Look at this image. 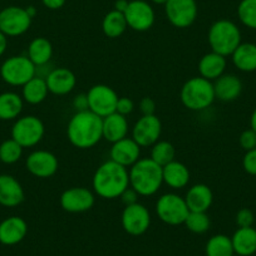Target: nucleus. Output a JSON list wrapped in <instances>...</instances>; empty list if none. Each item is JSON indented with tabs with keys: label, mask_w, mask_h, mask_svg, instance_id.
<instances>
[{
	"label": "nucleus",
	"mask_w": 256,
	"mask_h": 256,
	"mask_svg": "<svg viewBox=\"0 0 256 256\" xmlns=\"http://www.w3.org/2000/svg\"><path fill=\"white\" fill-rule=\"evenodd\" d=\"M67 137L77 148H92L103 138V118L90 110L76 112L68 122Z\"/></svg>",
	"instance_id": "1"
},
{
	"label": "nucleus",
	"mask_w": 256,
	"mask_h": 256,
	"mask_svg": "<svg viewBox=\"0 0 256 256\" xmlns=\"http://www.w3.org/2000/svg\"><path fill=\"white\" fill-rule=\"evenodd\" d=\"M92 187L96 195L104 200L120 198L123 191L130 187L128 168L112 160L103 162L93 174Z\"/></svg>",
	"instance_id": "2"
},
{
	"label": "nucleus",
	"mask_w": 256,
	"mask_h": 256,
	"mask_svg": "<svg viewBox=\"0 0 256 256\" xmlns=\"http://www.w3.org/2000/svg\"><path fill=\"white\" fill-rule=\"evenodd\" d=\"M128 176L130 186L144 198L154 196L164 184L162 167L148 157L140 158L134 166L130 167Z\"/></svg>",
	"instance_id": "3"
},
{
	"label": "nucleus",
	"mask_w": 256,
	"mask_h": 256,
	"mask_svg": "<svg viewBox=\"0 0 256 256\" xmlns=\"http://www.w3.org/2000/svg\"><path fill=\"white\" fill-rule=\"evenodd\" d=\"M180 98L187 110L194 112L206 110L216 100L214 83L202 77L190 78L182 86Z\"/></svg>",
	"instance_id": "4"
},
{
	"label": "nucleus",
	"mask_w": 256,
	"mask_h": 256,
	"mask_svg": "<svg viewBox=\"0 0 256 256\" xmlns=\"http://www.w3.org/2000/svg\"><path fill=\"white\" fill-rule=\"evenodd\" d=\"M208 40L211 50L228 56L241 44V32L234 22L220 19L208 29Z\"/></svg>",
	"instance_id": "5"
},
{
	"label": "nucleus",
	"mask_w": 256,
	"mask_h": 256,
	"mask_svg": "<svg viewBox=\"0 0 256 256\" xmlns=\"http://www.w3.org/2000/svg\"><path fill=\"white\" fill-rule=\"evenodd\" d=\"M36 76V64L28 56H13L3 62L0 67V77L6 84L23 87Z\"/></svg>",
	"instance_id": "6"
},
{
	"label": "nucleus",
	"mask_w": 256,
	"mask_h": 256,
	"mask_svg": "<svg viewBox=\"0 0 256 256\" xmlns=\"http://www.w3.org/2000/svg\"><path fill=\"white\" fill-rule=\"evenodd\" d=\"M156 214L160 220L166 225L178 226L184 225L190 210L184 198H181L174 192H168L160 196L157 200Z\"/></svg>",
	"instance_id": "7"
},
{
	"label": "nucleus",
	"mask_w": 256,
	"mask_h": 256,
	"mask_svg": "<svg viewBox=\"0 0 256 256\" xmlns=\"http://www.w3.org/2000/svg\"><path fill=\"white\" fill-rule=\"evenodd\" d=\"M44 123L36 116H24L16 118L12 128V138L18 142L23 148L36 146L43 140Z\"/></svg>",
	"instance_id": "8"
},
{
	"label": "nucleus",
	"mask_w": 256,
	"mask_h": 256,
	"mask_svg": "<svg viewBox=\"0 0 256 256\" xmlns=\"http://www.w3.org/2000/svg\"><path fill=\"white\" fill-rule=\"evenodd\" d=\"M30 16L26 8L6 6L0 10V32L8 36H19L29 30L32 26Z\"/></svg>",
	"instance_id": "9"
},
{
	"label": "nucleus",
	"mask_w": 256,
	"mask_h": 256,
	"mask_svg": "<svg viewBox=\"0 0 256 256\" xmlns=\"http://www.w3.org/2000/svg\"><path fill=\"white\" fill-rule=\"evenodd\" d=\"M164 12L170 23L178 29L191 26L198 18L196 0H167Z\"/></svg>",
	"instance_id": "10"
},
{
	"label": "nucleus",
	"mask_w": 256,
	"mask_h": 256,
	"mask_svg": "<svg viewBox=\"0 0 256 256\" xmlns=\"http://www.w3.org/2000/svg\"><path fill=\"white\" fill-rule=\"evenodd\" d=\"M120 224L128 235L141 236L151 226V214L146 206L140 202L128 205L120 216Z\"/></svg>",
	"instance_id": "11"
},
{
	"label": "nucleus",
	"mask_w": 256,
	"mask_h": 256,
	"mask_svg": "<svg viewBox=\"0 0 256 256\" xmlns=\"http://www.w3.org/2000/svg\"><path fill=\"white\" fill-rule=\"evenodd\" d=\"M88 106L90 110L100 117L104 118L116 112L118 94L113 88L106 84H96L88 90Z\"/></svg>",
	"instance_id": "12"
},
{
	"label": "nucleus",
	"mask_w": 256,
	"mask_h": 256,
	"mask_svg": "<svg viewBox=\"0 0 256 256\" xmlns=\"http://www.w3.org/2000/svg\"><path fill=\"white\" fill-rule=\"evenodd\" d=\"M94 192L87 187H70L60 195L59 204L66 212H87L94 206Z\"/></svg>",
	"instance_id": "13"
},
{
	"label": "nucleus",
	"mask_w": 256,
	"mask_h": 256,
	"mask_svg": "<svg viewBox=\"0 0 256 256\" xmlns=\"http://www.w3.org/2000/svg\"><path fill=\"white\" fill-rule=\"evenodd\" d=\"M162 123L156 114L142 116L132 128V138L140 147H152L160 141Z\"/></svg>",
	"instance_id": "14"
},
{
	"label": "nucleus",
	"mask_w": 256,
	"mask_h": 256,
	"mask_svg": "<svg viewBox=\"0 0 256 256\" xmlns=\"http://www.w3.org/2000/svg\"><path fill=\"white\" fill-rule=\"evenodd\" d=\"M124 18L128 28L136 32H147L154 24V8L144 0H132L126 9Z\"/></svg>",
	"instance_id": "15"
},
{
	"label": "nucleus",
	"mask_w": 256,
	"mask_h": 256,
	"mask_svg": "<svg viewBox=\"0 0 256 256\" xmlns=\"http://www.w3.org/2000/svg\"><path fill=\"white\" fill-rule=\"evenodd\" d=\"M26 170L38 178H49L58 171L59 162L56 154L46 150H36L29 154L26 161Z\"/></svg>",
	"instance_id": "16"
},
{
	"label": "nucleus",
	"mask_w": 256,
	"mask_h": 256,
	"mask_svg": "<svg viewBox=\"0 0 256 256\" xmlns=\"http://www.w3.org/2000/svg\"><path fill=\"white\" fill-rule=\"evenodd\" d=\"M110 157L116 164L128 168L141 158V147L136 144L132 137L131 138L126 137L120 141L112 144Z\"/></svg>",
	"instance_id": "17"
},
{
	"label": "nucleus",
	"mask_w": 256,
	"mask_h": 256,
	"mask_svg": "<svg viewBox=\"0 0 256 256\" xmlns=\"http://www.w3.org/2000/svg\"><path fill=\"white\" fill-rule=\"evenodd\" d=\"M46 86H48L49 93L56 96L70 94L77 84L76 74L68 68L58 67L53 68L48 76L46 77Z\"/></svg>",
	"instance_id": "18"
},
{
	"label": "nucleus",
	"mask_w": 256,
	"mask_h": 256,
	"mask_svg": "<svg viewBox=\"0 0 256 256\" xmlns=\"http://www.w3.org/2000/svg\"><path fill=\"white\" fill-rule=\"evenodd\" d=\"M28 234V224L20 216H9L0 222V244L13 246L22 242Z\"/></svg>",
	"instance_id": "19"
},
{
	"label": "nucleus",
	"mask_w": 256,
	"mask_h": 256,
	"mask_svg": "<svg viewBox=\"0 0 256 256\" xmlns=\"http://www.w3.org/2000/svg\"><path fill=\"white\" fill-rule=\"evenodd\" d=\"M26 198L20 182L12 174H0V205L4 208H16Z\"/></svg>",
	"instance_id": "20"
},
{
	"label": "nucleus",
	"mask_w": 256,
	"mask_h": 256,
	"mask_svg": "<svg viewBox=\"0 0 256 256\" xmlns=\"http://www.w3.org/2000/svg\"><path fill=\"white\" fill-rule=\"evenodd\" d=\"M190 211L208 212L214 202V194L210 187L205 184H196L191 186L184 196Z\"/></svg>",
	"instance_id": "21"
},
{
	"label": "nucleus",
	"mask_w": 256,
	"mask_h": 256,
	"mask_svg": "<svg viewBox=\"0 0 256 256\" xmlns=\"http://www.w3.org/2000/svg\"><path fill=\"white\" fill-rule=\"evenodd\" d=\"M214 83L215 97L221 102H232L242 92V82L235 74H222Z\"/></svg>",
	"instance_id": "22"
},
{
	"label": "nucleus",
	"mask_w": 256,
	"mask_h": 256,
	"mask_svg": "<svg viewBox=\"0 0 256 256\" xmlns=\"http://www.w3.org/2000/svg\"><path fill=\"white\" fill-rule=\"evenodd\" d=\"M226 66H228L226 56L211 50L210 53L202 56V58L198 62V73H200V77L210 82H215L218 78L225 74Z\"/></svg>",
	"instance_id": "23"
},
{
	"label": "nucleus",
	"mask_w": 256,
	"mask_h": 256,
	"mask_svg": "<svg viewBox=\"0 0 256 256\" xmlns=\"http://www.w3.org/2000/svg\"><path fill=\"white\" fill-rule=\"evenodd\" d=\"M128 130L130 126L126 116L114 112L103 118V138L110 144L126 138Z\"/></svg>",
	"instance_id": "24"
},
{
	"label": "nucleus",
	"mask_w": 256,
	"mask_h": 256,
	"mask_svg": "<svg viewBox=\"0 0 256 256\" xmlns=\"http://www.w3.org/2000/svg\"><path fill=\"white\" fill-rule=\"evenodd\" d=\"M234 252L238 256H251L256 252V228H238L231 236Z\"/></svg>",
	"instance_id": "25"
},
{
	"label": "nucleus",
	"mask_w": 256,
	"mask_h": 256,
	"mask_svg": "<svg viewBox=\"0 0 256 256\" xmlns=\"http://www.w3.org/2000/svg\"><path fill=\"white\" fill-rule=\"evenodd\" d=\"M164 184L174 190H181L186 187L190 182V171L182 162L172 161L162 167Z\"/></svg>",
	"instance_id": "26"
},
{
	"label": "nucleus",
	"mask_w": 256,
	"mask_h": 256,
	"mask_svg": "<svg viewBox=\"0 0 256 256\" xmlns=\"http://www.w3.org/2000/svg\"><path fill=\"white\" fill-rule=\"evenodd\" d=\"M232 63L241 72H255L256 70V44L241 43L232 54Z\"/></svg>",
	"instance_id": "27"
},
{
	"label": "nucleus",
	"mask_w": 256,
	"mask_h": 256,
	"mask_svg": "<svg viewBox=\"0 0 256 256\" xmlns=\"http://www.w3.org/2000/svg\"><path fill=\"white\" fill-rule=\"evenodd\" d=\"M26 56L36 64V67L46 66L53 56V46L44 36H38L29 43Z\"/></svg>",
	"instance_id": "28"
},
{
	"label": "nucleus",
	"mask_w": 256,
	"mask_h": 256,
	"mask_svg": "<svg viewBox=\"0 0 256 256\" xmlns=\"http://www.w3.org/2000/svg\"><path fill=\"white\" fill-rule=\"evenodd\" d=\"M48 86H46V78H42L36 76L32 78L28 83L23 86L22 90V98L24 102L29 103V104H40L42 102L46 100L48 97Z\"/></svg>",
	"instance_id": "29"
},
{
	"label": "nucleus",
	"mask_w": 256,
	"mask_h": 256,
	"mask_svg": "<svg viewBox=\"0 0 256 256\" xmlns=\"http://www.w3.org/2000/svg\"><path fill=\"white\" fill-rule=\"evenodd\" d=\"M24 100L16 92H4L0 94V120H13L19 118L23 110Z\"/></svg>",
	"instance_id": "30"
},
{
	"label": "nucleus",
	"mask_w": 256,
	"mask_h": 256,
	"mask_svg": "<svg viewBox=\"0 0 256 256\" xmlns=\"http://www.w3.org/2000/svg\"><path fill=\"white\" fill-rule=\"evenodd\" d=\"M127 28L128 26L127 20L124 18V14L120 13V12L113 9L112 12L106 14V16L103 18L102 30L104 36H108V38H120Z\"/></svg>",
	"instance_id": "31"
},
{
	"label": "nucleus",
	"mask_w": 256,
	"mask_h": 256,
	"mask_svg": "<svg viewBox=\"0 0 256 256\" xmlns=\"http://www.w3.org/2000/svg\"><path fill=\"white\" fill-rule=\"evenodd\" d=\"M206 256H232L234 246L231 238L224 234H218V235L211 236L208 240L205 246Z\"/></svg>",
	"instance_id": "32"
},
{
	"label": "nucleus",
	"mask_w": 256,
	"mask_h": 256,
	"mask_svg": "<svg viewBox=\"0 0 256 256\" xmlns=\"http://www.w3.org/2000/svg\"><path fill=\"white\" fill-rule=\"evenodd\" d=\"M174 156H176V150H174V144H170L168 141H158L152 146L150 158L164 167L170 162L174 161Z\"/></svg>",
	"instance_id": "33"
},
{
	"label": "nucleus",
	"mask_w": 256,
	"mask_h": 256,
	"mask_svg": "<svg viewBox=\"0 0 256 256\" xmlns=\"http://www.w3.org/2000/svg\"><path fill=\"white\" fill-rule=\"evenodd\" d=\"M184 225L188 231L194 234H205L208 232L211 226V220L208 218V212H195V211H190L184 220Z\"/></svg>",
	"instance_id": "34"
},
{
	"label": "nucleus",
	"mask_w": 256,
	"mask_h": 256,
	"mask_svg": "<svg viewBox=\"0 0 256 256\" xmlns=\"http://www.w3.org/2000/svg\"><path fill=\"white\" fill-rule=\"evenodd\" d=\"M23 156V147L14 141L13 138H9L6 141L2 142L0 144V161L6 164H16Z\"/></svg>",
	"instance_id": "35"
},
{
	"label": "nucleus",
	"mask_w": 256,
	"mask_h": 256,
	"mask_svg": "<svg viewBox=\"0 0 256 256\" xmlns=\"http://www.w3.org/2000/svg\"><path fill=\"white\" fill-rule=\"evenodd\" d=\"M238 16L244 26L256 30V0H241L238 6Z\"/></svg>",
	"instance_id": "36"
},
{
	"label": "nucleus",
	"mask_w": 256,
	"mask_h": 256,
	"mask_svg": "<svg viewBox=\"0 0 256 256\" xmlns=\"http://www.w3.org/2000/svg\"><path fill=\"white\" fill-rule=\"evenodd\" d=\"M235 220L238 228H251L255 221V216L250 208H241L236 214Z\"/></svg>",
	"instance_id": "37"
},
{
	"label": "nucleus",
	"mask_w": 256,
	"mask_h": 256,
	"mask_svg": "<svg viewBox=\"0 0 256 256\" xmlns=\"http://www.w3.org/2000/svg\"><path fill=\"white\" fill-rule=\"evenodd\" d=\"M238 144L242 147L245 151H250V150L256 148V132L251 128L244 131L240 134V138H238Z\"/></svg>",
	"instance_id": "38"
},
{
	"label": "nucleus",
	"mask_w": 256,
	"mask_h": 256,
	"mask_svg": "<svg viewBox=\"0 0 256 256\" xmlns=\"http://www.w3.org/2000/svg\"><path fill=\"white\" fill-rule=\"evenodd\" d=\"M242 167L246 174L256 176V148L246 151L242 158Z\"/></svg>",
	"instance_id": "39"
},
{
	"label": "nucleus",
	"mask_w": 256,
	"mask_h": 256,
	"mask_svg": "<svg viewBox=\"0 0 256 256\" xmlns=\"http://www.w3.org/2000/svg\"><path fill=\"white\" fill-rule=\"evenodd\" d=\"M134 110V103L131 98L128 97H120L117 100V106H116V112L120 114L126 116L131 114Z\"/></svg>",
	"instance_id": "40"
},
{
	"label": "nucleus",
	"mask_w": 256,
	"mask_h": 256,
	"mask_svg": "<svg viewBox=\"0 0 256 256\" xmlns=\"http://www.w3.org/2000/svg\"><path fill=\"white\" fill-rule=\"evenodd\" d=\"M140 110H141L142 116L154 114V110H156V102L150 97L142 98L141 102H140Z\"/></svg>",
	"instance_id": "41"
},
{
	"label": "nucleus",
	"mask_w": 256,
	"mask_h": 256,
	"mask_svg": "<svg viewBox=\"0 0 256 256\" xmlns=\"http://www.w3.org/2000/svg\"><path fill=\"white\" fill-rule=\"evenodd\" d=\"M73 108L76 110V112H82V110H90V106H88V97L87 93H80L74 97L72 102Z\"/></svg>",
	"instance_id": "42"
},
{
	"label": "nucleus",
	"mask_w": 256,
	"mask_h": 256,
	"mask_svg": "<svg viewBox=\"0 0 256 256\" xmlns=\"http://www.w3.org/2000/svg\"><path fill=\"white\" fill-rule=\"evenodd\" d=\"M140 198L138 194H137V192L130 186L128 188H126L124 191H123V194L120 195V198L122 200V202L126 206H128V205H134V204L138 202V201H137V198Z\"/></svg>",
	"instance_id": "43"
},
{
	"label": "nucleus",
	"mask_w": 256,
	"mask_h": 256,
	"mask_svg": "<svg viewBox=\"0 0 256 256\" xmlns=\"http://www.w3.org/2000/svg\"><path fill=\"white\" fill-rule=\"evenodd\" d=\"M66 2L67 0H42L43 6L50 10H58L66 4Z\"/></svg>",
	"instance_id": "44"
},
{
	"label": "nucleus",
	"mask_w": 256,
	"mask_h": 256,
	"mask_svg": "<svg viewBox=\"0 0 256 256\" xmlns=\"http://www.w3.org/2000/svg\"><path fill=\"white\" fill-rule=\"evenodd\" d=\"M6 48H8V38L0 32V58L6 53Z\"/></svg>",
	"instance_id": "45"
},
{
	"label": "nucleus",
	"mask_w": 256,
	"mask_h": 256,
	"mask_svg": "<svg viewBox=\"0 0 256 256\" xmlns=\"http://www.w3.org/2000/svg\"><path fill=\"white\" fill-rule=\"evenodd\" d=\"M128 0H117L114 3V10H118L120 12V13H124L126 9H127L128 6Z\"/></svg>",
	"instance_id": "46"
},
{
	"label": "nucleus",
	"mask_w": 256,
	"mask_h": 256,
	"mask_svg": "<svg viewBox=\"0 0 256 256\" xmlns=\"http://www.w3.org/2000/svg\"><path fill=\"white\" fill-rule=\"evenodd\" d=\"M250 128L256 132V108L254 110V112L251 113L250 117Z\"/></svg>",
	"instance_id": "47"
},
{
	"label": "nucleus",
	"mask_w": 256,
	"mask_h": 256,
	"mask_svg": "<svg viewBox=\"0 0 256 256\" xmlns=\"http://www.w3.org/2000/svg\"><path fill=\"white\" fill-rule=\"evenodd\" d=\"M26 12H28L29 16H30L32 19L36 16V9L34 8V6H28V8H26Z\"/></svg>",
	"instance_id": "48"
},
{
	"label": "nucleus",
	"mask_w": 256,
	"mask_h": 256,
	"mask_svg": "<svg viewBox=\"0 0 256 256\" xmlns=\"http://www.w3.org/2000/svg\"><path fill=\"white\" fill-rule=\"evenodd\" d=\"M151 2L154 4H158V6H164L167 3V0H151Z\"/></svg>",
	"instance_id": "49"
},
{
	"label": "nucleus",
	"mask_w": 256,
	"mask_h": 256,
	"mask_svg": "<svg viewBox=\"0 0 256 256\" xmlns=\"http://www.w3.org/2000/svg\"><path fill=\"white\" fill-rule=\"evenodd\" d=\"M232 256H238V255H232Z\"/></svg>",
	"instance_id": "50"
}]
</instances>
